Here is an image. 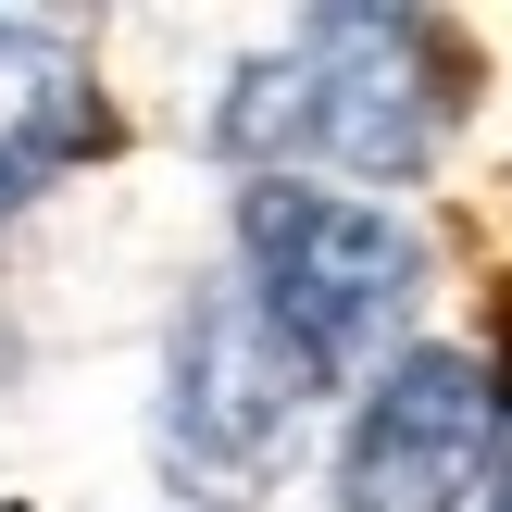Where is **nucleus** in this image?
<instances>
[{
  "instance_id": "f03ea898",
  "label": "nucleus",
  "mask_w": 512,
  "mask_h": 512,
  "mask_svg": "<svg viewBox=\"0 0 512 512\" xmlns=\"http://www.w3.org/2000/svg\"><path fill=\"white\" fill-rule=\"evenodd\" d=\"M238 250H250L238 288L275 313V338L313 375H350L363 350H388V325L413 313V275H425V250L400 238L375 200L288 188V175L238 188Z\"/></svg>"
},
{
  "instance_id": "7ed1b4c3",
  "label": "nucleus",
  "mask_w": 512,
  "mask_h": 512,
  "mask_svg": "<svg viewBox=\"0 0 512 512\" xmlns=\"http://www.w3.org/2000/svg\"><path fill=\"white\" fill-rule=\"evenodd\" d=\"M325 375L300 363L288 338H275V313L225 275V288H200L188 313H175V388H163V438L175 463L200 475V488H250V475L288 450L300 400H313Z\"/></svg>"
},
{
  "instance_id": "f257e3e1",
  "label": "nucleus",
  "mask_w": 512,
  "mask_h": 512,
  "mask_svg": "<svg viewBox=\"0 0 512 512\" xmlns=\"http://www.w3.org/2000/svg\"><path fill=\"white\" fill-rule=\"evenodd\" d=\"M438 125H450V63H438V25L425 13H313L275 63H250L213 113L225 163H338V175H400L438 163Z\"/></svg>"
},
{
  "instance_id": "20e7f679",
  "label": "nucleus",
  "mask_w": 512,
  "mask_h": 512,
  "mask_svg": "<svg viewBox=\"0 0 512 512\" xmlns=\"http://www.w3.org/2000/svg\"><path fill=\"white\" fill-rule=\"evenodd\" d=\"M488 363H463V350H400L388 375H375L363 425H350L338 450V488L350 512H450L475 488V463H488Z\"/></svg>"
},
{
  "instance_id": "39448f33",
  "label": "nucleus",
  "mask_w": 512,
  "mask_h": 512,
  "mask_svg": "<svg viewBox=\"0 0 512 512\" xmlns=\"http://www.w3.org/2000/svg\"><path fill=\"white\" fill-rule=\"evenodd\" d=\"M100 150V88L50 25H0V225L50 188L63 163Z\"/></svg>"
}]
</instances>
